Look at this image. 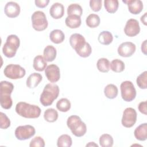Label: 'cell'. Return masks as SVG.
Returning <instances> with one entry per match:
<instances>
[{
	"instance_id": "e575fe53",
	"label": "cell",
	"mask_w": 147,
	"mask_h": 147,
	"mask_svg": "<svg viewBox=\"0 0 147 147\" xmlns=\"http://www.w3.org/2000/svg\"><path fill=\"white\" fill-rule=\"evenodd\" d=\"M76 52L82 57H87L91 55L92 52V48L90 44L86 42L82 47L76 51Z\"/></svg>"
},
{
	"instance_id": "836d02e7",
	"label": "cell",
	"mask_w": 147,
	"mask_h": 147,
	"mask_svg": "<svg viewBox=\"0 0 147 147\" xmlns=\"http://www.w3.org/2000/svg\"><path fill=\"white\" fill-rule=\"evenodd\" d=\"M99 144L102 147H111L114 144L113 137L109 134H103L99 137Z\"/></svg>"
},
{
	"instance_id": "1f68e13d",
	"label": "cell",
	"mask_w": 147,
	"mask_h": 147,
	"mask_svg": "<svg viewBox=\"0 0 147 147\" xmlns=\"http://www.w3.org/2000/svg\"><path fill=\"white\" fill-rule=\"evenodd\" d=\"M83 13V9L82 6L78 3H72L67 7L68 16L75 15L81 17Z\"/></svg>"
},
{
	"instance_id": "4316f807",
	"label": "cell",
	"mask_w": 147,
	"mask_h": 147,
	"mask_svg": "<svg viewBox=\"0 0 147 147\" xmlns=\"http://www.w3.org/2000/svg\"><path fill=\"white\" fill-rule=\"evenodd\" d=\"M57 111L53 108H49L47 109L44 113V119L48 122H54L57 121L58 118Z\"/></svg>"
},
{
	"instance_id": "8fae6325",
	"label": "cell",
	"mask_w": 147,
	"mask_h": 147,
	"mask_svg": "<svg viewBox=\"0 0 147 147\" xmlns=\"http://www.w3.org/2000/svg\"><path fill=\"white\" fill-rule=\"evenodd\" d=\"M140 32V26L138 21L133 18L128 20L124 28L125 34L129 37H134Z\"/></svg>"
},
{
	"instance_id": "30bf717a",
	"label": "cell",
	"mask_w": 147,
	"mask_h": 147,
	"mask_svg": "<svg viewBox=\"0 0 147 147\" xmlns=\"http://www.w3.org/2000/svg\"><path fill=\"white\" fill-rule=\"evenodd\" d=\"M137 117V114L135 109L131 107H127L123 111L121 123L125 127H131L136 123Z\"/></svg>"
},
{
	"instance_id": "ffe728a7",
	"label": "cell",
	"mask_w": 147,
	"mask_h": 147,
	"mask_svg": "<svg viewBox=\"0 0 147 147\" xmlns=\"http://www.w3.org/2000/svg\"><path fill=\"white\" fill-rule=\"evenodd\" d=\"M65 23L67 26L71 29H76L79 28L82 24L81 18L79 16L75 15L68 16L65 20Z\"/></svg>"
},
{
	"instance_id": "74e56055",
	"label": "cell",
	"mask_w": 147,
	"mask_h": 147,
	"mask_svg": "<svg viewBox=\"0 0 147 147\" xmlns=\"http://www.w3.org/2000/svg\"><path fill=\"white\" fill-rule=\"evenodd\" d=\"M45 145V141L40 136H36L33 138L29 144L30 147H44Z\"/></svg>"
},
{
	"instance_id": "e0dca14e",
	"label": "cell",
	"mask_w": 147,
	"mask_h": 147,
	"mask_svg": "<svg viewBox=\"0 0 147 147\" xmlns=\"http://www.w3.org/2000/svg\"><path fill=\"white\" fill-rule=\"evenodd\" d=\"M49 14L51 16L56 20L61 18L64 14V7L60 3H54L49 9Z\"/></svg>"
},
{
	"instance_id": "4fadbf2b",
	"label": "cell",
	"mask_w": 147,
	"mask_h": 147,
	"mask_svg": "<svg viewBox=\"0 0 147 147\" xmlns=\"http://www.w3.org/2000/svg\"><path fill=\"white\" fill-rule=\"evenodd\" d=\"M45 74L47 79L51 83L57 82L60 78V68L55 64H50L46 67Z\"/></svg>"
},
{
	"instance_id": "7c38bea8",
	"label": "cell",
	"mask_w": 147,
	"mask_h": 147,
	"mask_svg": "<svg viewBox=\"0 0 147 147\" xmlns=\"http://www.w3.org/2000/svg\"><path fill=\"white\" fill-rule=\"evenodd\" d=\"M136 49V45L131 42H124L121 43L117 49L118 53L119 56L123 57L131 56Z\"/></svg>"
},
{
	"instance_id": "f35d334b",
	"label": "cell",
	"mask_w": 147,
	"mask_h": 147,
	"mask_svg": "<svg viewBox=\"0 0 147 147\" xmlns=\"http://www.w3.org/2000/svg\"><path fill=\"white\" fill-rule=\"evenodd\" d=\"M90 6L92 10H93L94 11H99L102 8V0L90 1Z\"/></svg>"
},
{
	"instance_id": "44dd1931",
	"label": "cell",
	"mask_w": 147,
	"mask_h": 147,
	"mask_svg": "<svg viewBox=\"0 0 147 147\" xmlns=\"http://www.w3.org/2000/svg\"><path fill=\"white\" fill-rule=\"evenodd\" d=\"M56 49L51 45L46 46L43 51V57L47 62L53 61L56 57Z\"/></svg>"
},
{
	"instance_id": "2e32d148",
	"label": "cell",
	"mask_w": 147,
	"mask_h": 147,
	"mask_svg": "<svg viewBox=\"0 0 147 147\" xmlns=\"http://www.w3.org/2000/svg\"><path fill=\"white\" fill-rule=\"evenodd\" d=\"M86 42L84 37L79 33H74L69 37L70 45L75 51L82 47Z\"/></svg>"
},
{
	"instance_id": "9a60e30c",
	"label": "cell",
	"mask_w": 147,
	"mask_h": 147,
	"mask_svg": "<svg viewBox=\"0 0 147 147\" xmlns=\"http://www.w3.org/2000/svg\"><path fill=\"white\" fill-rule=\"evenodd\" d=\"M122 2L127 5L129 12L133 14H140L143 9V3L140 0H126Z\"/></svg>"
},
{
	"instance_id": "f1b7e54d",
	"label": "cell",
	"mask_w": 147,
	"mask_h": 147,
	"mask_svg": "<svg viewBox=\"0 0 147 147\" xmlns=\"http://www.w3.org/2000/svg\"><path fill=\"white\" fill-rule=\"evenodd\" d=\"M104 6L108 13H114L118 9L119 2L118 0H105Z\"/></svg>"
},
{
	"instance_id": "4dcf8cb0",
	"label": "cell",
	"mask_w": 147,
	"mask_h": 147,
	"mask_svg": "<svg viewBox=\"0 0 147 147\" xmlns=\"http://www.w3.org/2000/svg\"><path fill=\"white\" fill-rule=\"evenodd\" d=\"M71 102L67 98H61L56 103V108L61 112H67L71 109Z\"/></svg>"
},
{
	"instance_id": "f546056e",
	"label": "cell",
	"mask_w": 147,
	"mask_h": 147,
	"mask_svg": "<svg viewBox=\"0 0 147 147\" xmlns=\"http://www.w3.org/2000/svg\"><path fill=\"white\" fill-rule=\"evenodd\" d=\"M72 144V138L68 134H62L57 139V146L58 147H70Z\"/></svg>"
},
{
	"instance_id": "7402d4cb",
	"label": "cell",
	"mask_w": 147,
	"mask_h": 147,
	"mask_svg": "<svg viewBox=\"0 0 147 147\" xmlns=\"http://www.w3.org/2000/svg\"><path fill=\"white\" fill-rule=\"evenodd\" d=\"M51 41L55 44H60L65 39V34L60 29H54L49 34Z\"/></svg>"
},
{
	"instance_id": "8d00e7d4",
	"label": "cell",
	"mask_w": 147,
	"mask_h": 147,
	"mask_svg": "<svg viewBox=\"0 0 147 147\" xmlns=\"http://www.w3.org/2000/svg\"><path fill=\"white\" fill-rule=\"evenodd\" d=\"M10 126V120L3 113H0V127L2 129H6Z\"/></svg>"
},
{
	"instance_id": "d4e9b609",
	"label": "cell",
	"mask_w": 147,
	"mask_h": 147,
	"mask_svg": "<svg viewBox=\"0 0 147 147\" xmlns=\"http://www.w3.org/2000/svg\"><path fill=\"white\" fill-rule=\"evenodd\" d=\"M104 94L106 98L110 99H114L118 94V88L113 84H109L104 88Z\"/></svg>"
},
{
	"instance_id": "d6a6232c",
	"label": "cell",
	"mask_w": 147,
	"mask_h": 147,
	"mask_svg": "<svg viewBox=\"0 0 147 147\" xmlns=\"http://www.w3.org/2000/svg\"><path fill=\"white\" fill-rule=\"evenodd\" d=\"M125 68V63L122 60L118 59L113 60L110 63L111 69L117 73H119L123 71Z\"/></svg>"
},
{
	"instance_id": "9c48e42d",
	"label": "cell",
	"mask_w": 147,
	"mask_h": 147,
	"mask_svg": "<svg viewBox=\"0 0 147 147\" xmlns=\"http://www.w3.org/2000/svg\"><path fill=\"white\" fill-rule=\"evenodd\" d=\"M36 133L35 128L30 125L18 126L14 131V134L17 140L23 141L30 138Z\"/></svg>"
},
{
	"instance_id": "60d3db41",
	"label": "cell",
	"mask_w": 147,
	"mask_h": 147,
	"mask_svg": "<svg viewBox=\"0 0 147 147\" xmlns=\"http://www.w3.org/2000/svg\"><path fill=\"white\" fill-rule=\"evenodd\" d=\"M49 0H36L34 1L35 5L39 8H44L49 3Z\"/></svg>"
},
{
	"instance_id": "ba28073f",
	"label": "cell",
	"mask_w": 147,
	"mask_h": 147,
	"mask_svg": "<svg viewBox=\"0 0 147 147\" xmlns=\"http://www.w3.org/2000/svg\"><path fill=\"white\" fill-rule=\"evenodd\" d=\"M121 96L122 99L126 102L133 100L136 96V90L134 84L131 81L126 80L120 85Z\"/></svg>"
},
{
	"instance_id": "d6986e66",
	"label": "cell",
	"mask_w": 147,
	"mask_h": 147,
	"mask_svg": "<svg viewBox=\"0 0 147 147\" xmlns=\"http://www.w3.org/2000/svg\"><path fill=\"white\" fill-rule=\"evenodd\" d=\"M134 135L137 140L145 141L147 139V123H144L137 126L134 131Z\"/></svg>"
},
{
	"instance_id": "ab89813d",
	"label": "cell",
	"mask_w": 147,
	"mask_h": 147,
	"mask_svg": "<svg viewBox=\"0 0 147 147\" xmlns=\"http://www.w3.org/2000/svg\"><path fill=\"white\" fill-rule=\"evenodd\" d=\"M146 105H147L146 101H144V102H140L138 106V109L140 111V112L142 114H144V115L147 114Z\"/></svg>"
},
{
	"instance_id": "6da1fadb",
	"label": "cell",
	"mask_w": 147,
	"mask_h": 147,
	"mask_svg": "<svg viewBox=\"0 0 147 147\" xmlns=\"http://www.w3.org/2000/svg\"><path fill=\"white\" fill-rule=\"evenodd\" d=\"M15 110L20 116L29 119L38 118L41 112V109L38 106L25 102H18L16 106Z\"/></svg>"
},
{
	"instance_id": "5bb4252c",
	"label": "cell",
	"mask_w": 147,
	"mask_h": 147,
	"mask_svg": "<svg viewBox=\"0 0 147 147\" xmlns=\"http://www.w3.org/2000/svg\"><path fill=\"white\" fill-rule=\"evenodd\" d=\"M20 6L15 2H8L5 6L4 12L6 16L9 18H16L20 13Z\"/></svg>"
},
{
	"instance_id": "277c9868",
	"label": "cell",
	"mask_w": 147,
	"mask_h": 147,
	"mask_svg": "<svg viewBox=\"0 0 147 147\" xmlns=\"http://www.w3.org/2000/svg\"><path fill=\"white\" fill-rule=\"evenodd\" d=\"M67 125L72 133L77 137H82L86 133V125L78 115H73L69 117L67 121Z\"/></svg>"
},
{
	"instance_id": "83f0119b",
	"label": "cell",
	"mask_w": 147,
	"mask_h": 147,
	"mask_svg": "<svg viewBox=\"0 0 147 147\" xmlns=\"http://www.w3.org/2000/svg\"><path fill=\"white\" fill-rule=\"evenodd\" d=\"M96 67L100 72L106 73L108 72L110 69V63L106 58H100L97 61Z\"/></svg>"
},
{
	"instance_id": "603a6c76",
	"label": "cell",
	"mask_w": 147,
	"mask_h": 147,
	"mask_svg": "<svg viewBox=\"0 0 147 147\" xmlns=\"http://www.w3.org/2000/svg\"><path fill=\"white\" fill-rule=\"evenodd\" d=\"M47 63L44 57L41 55L36 56L33 62V68L37 71H43L47 67Z\"/></svg>"
},
{
	"instance_id": "52a82bcc",
	"label": "cell",
	"mask_w": 147,
	"mask_h": 147,
	"mask_svg": "<svg viewBox=\"0 0 147 147\" xmlns=\"http://www.w3.org/2000/svg\"><path fill=\"white\" fill-rule=\"evenodd\" d=\"M6 77L10 79H18L25 76V69L19 64H10L6 66L3 70Z\"/></svg>"
},
{
	"instance_id": "3957f363",
	"label": "cell",
	"mask_w": 147,
	"mask_h": 147,
	"mask_svg": "<svg viewBox=\"0 0 147 147\" xmlns=\"http://www.w3.org/2000/svg\"><path fill=\"white\" fill-rule=\"evenodd\" d=\"M59 87L57 85L48 83L44 88L40 98L41 104L46 107L51 106L59 95Z\"/></svg>"
},
{
	"instance_id": "ac0fdd59",
	"label": "cell",
	"mask_w": 147,
	"mask_h": 147,
	"mask_svg": "<svg viewBox=\"0 0 147 147\" xmlns=\"http://www.w3.org/2000/svg\"><path fill=\"white\" fill-rule=\"evenodd\" d=\"M42 79V75L37 72L30 74L26 79V84L29 88H34L36 87Z\"/></svg>"
},
{
	"instance_id": "ee69618b",
	"label": "cell",
	"mask_w": 147,
	"mask_h": 147,
	"mask_svg": "<svg viewBox=\"0 0 147 147\" xmlns=\"http://www.w3.org/2000/svg\"><path fill=\"white\" fill-rule=\"evenodd\" d=\"M86 146H96V147H98V145L95 144L94 142H90L88 144H87Z\"/></svg>"
},
{
	"instance_id": "7a4b0ae2",
	"label": "cell",
	"mask_w": 147,
	"mask_h": 147,
	"mask_svg": "<svg viewBox=\"0 0 147 147\" xmlns=\"http://www.w3.org/2000/svg\"><path fill=\"white\" fill-rule=\"evenodd\" d=\"M14 90V85L7 81H1L0 83V103L4 109H10L13 105L11 94Z\"/></svg>"
},
{
	"instance_id": "5b68a950",
	"label": "cell",
	"mask_w": 147,
	"mask_h": 147,
	"mask_svg": "<svg viewBox=\"0 0 147 147\" xmlns=\"http://www.w3.org/2000/svg\"><path fill=\"white\" fill-rule=\"evenodd\" d=\"M20 45V40L18 37L15 34H10L7 36L6 42L2 48L3 55L8 58L15 56L17 51Z\"/></svg>"
},
{
	"instance_id": "b9f144b4",
	"label": "cell",
	"mask_w": 147,
	"mask_h": 147,
	"mask_svg": "<svg viewBox=\"0 0 147 147\" xmlns=\"http://www.w3.org/2000/svg\"><path fill=\"white\" fill-rule=\"evenodd\" d=\"M146 41L145 40L141 44V51L145 55H146Z\"/></svg>"
},
{
	"instance_id": "d590c367",
	"label": "cell",
	"mask_w": 147,
	"mask_h": 147,
	"mask_svg": "<svg viewBox=\"0 0 147 147\" xmlns=\"http://www.w3.org/2000/svg\"><path fill=\"white\" fill-rule=\"evenodd\" d=\"M137 86L141 89L147 88V71H145L139 75L136 79Z\"/></svg>"
},
{
	"instance_id": "cb8c5ba5",
	"label": "cell",
	"mask_w": 147,
	"mask_h": 147,
	"mask_svg": "<svg viewBox=\"0 0 147 147\" xmlns=\"http://www.w3.org/2000/svg\"><path fill=\"white\" fill-rule=\"evenodd\" d=\"M98 40L101 44L108 45L112 42L113 40V36L111 32L107 30H103L99 33Z\"/></svg>"
},
{
	"instance_id": "7bdbcfd3",
	"label": "cell",
	"mask_w": 147,
	"mask_h": 147,
	"mask_svg": "<svg viewBox=\"0 0 147 147\" xmlns=\"http://www.w3.org/2000/svg\"><path fill=\"white\" fill-rule=\"evenodd\" d=\"M146 15H147V13H145L144 14L143 16H141L140 20H141V21L144 24V25H147V22H146Z\"/></svg>"
},
{
	"instance_id": "484cf974",
	"label": "cell",
	"mask_w": 147,
	"mask_h": 147,
	"mask_svg": "<svg viewBox=\"0 0 147 147\" xmlns=\"http://www.w3.org/2000/svg\"><path fill=\"white\" fill-rule=\"evenodd\" d=\"M100 22V17L96 14H90L87 16L86 20V25L91 28H95L98 27L99 25Z\"/></svg>"
},
{
	"instance_id": "8992f818",
	"label": "cell",
	"mask_w": 147,
	"mask_h": 147,
	"mask_svg": "<svg viewBox=\"0 0 147 147\" xmlns=\"http://www.w3.org/2000/svg\"><path fill=\"white\" fill-rule=\"evenodd\" d=\"M32 24L33 29L36 31H43L46 29L48 22L45 13L42 11H36L31 16Z\"/></svg>"
}]
</instances>
